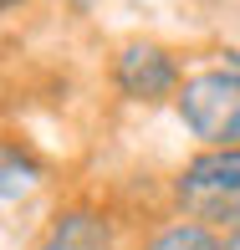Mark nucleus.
Masks as SVG:
<instances>
[{
  "label": "nucleus",
  "mask_w": 240,
  "mask_h": 250,
  "mask_svg": "<svg viewBox=\"0 0 240 250\" xmlns=\"http://www.w3.org/2000/svg\"><path fill=\"white\" fill-rule=\"evenodd\" d=\"M112 87H118L128 102H164L179 97V62L169 46L158 41H123L118 56H112Z\"/></svg>",
  "instance_id": "obj_3"
},
{
  "label": "nucleus",
  "mask_w": 240,
  "mask_h": 250,
  "mask_svg": "<svg viewBox=\"0 0 240 250\" xmlns=\"http://www.w3.org/2000/svg\"><path fill=\"white\" fill-rule=\"evenodd\" d=\"M36 250H112V220L102 209L72 204L46 225V235L36 240Z\"/></svg>",
  "instance_id": "obj_4"
},
{
  "label": "nucleus",
  "mask_w": 240,
  "mask_h": 250,
  "mask_svg": "<svg viewBox=\"0 0 240 250\" xmlns=\"http://www.w3.org/2000/svg\"><path fill=\"white\" fill-rule=\"evenodd\" d=\"M225 250H240V225H235L230 235H225Z\"/></svg>",
  "instance_id": "obj_7"
},
{
  "label": "nucleus",
  "mask_w": 240,
  "mask_h": 250,
  "mask_svg": "<svg viewBox=\"0 0 240 250\" xmlns=\"http://www.w3.org/2000/svg\"><path fill=\"white\" fill-rule=\"evenodd\" d=\"M174 204L194 225H240V148H199L174 174Z\"/></svg>",
  "instance_id": "obj_1"
},
{
  "label": "nucleus",
  "mask_w": 240,
  "mask_h": 250,
  "mask_svg": "<svg viewBox=\"0 0 240 250\" xmlns=\"http://www.w3.org/2000/svg\"><path fill=\"white\" fill-rule=\"evenodd\" d=\"M0 5H5V10H16V5H21V0H0Z\"/></svg>",
  "instance_id": "obj_8"
},
{
  "label": "nucleus",
  "mask_w": 240,
  "mask_h": 250,
  "mask_svg": "<svg viewBox=\"0 0 240 250\" xmlns=\"http://www.w3.org/2000/svg\"><path fill=\"white\" fill-rule=\"evenodd\" d=\"M26 168H16V148H5V199H16L21 189H26Z\"/></svg>",
  "instance_id": "obj_6"
},
{
  "label": "nucleus",
  "mask_w": 240,
  "mask_h": 250,
  "mask_svg": "<svg viewBox=\"0 0 240 250\" xmlns=\"http://www.w3.org/2000/svg\"><path fill=\"white\" fill-rule=\"evenodd\" d=\"M174 107L204 148H240V66H210L184 77Z\"/></svg>",
  "instance_id": "obj_2"
},
{
  "label": "nucleus",
  "mask_w": 240,
  "mask_h": 250,
  "mask_svg": "<svg viewBox=\"0 0 240 250\" xmlns=\"http://www.w3.org/2000/svg\"><path fill=\"white\" fill-rule=\"evenodd\" d=\"M148 250H225V240L210 230V225H194V220H169L148 235Z\"/></svg>",
  "instance_id": "obj_5"
}]
</instances>
